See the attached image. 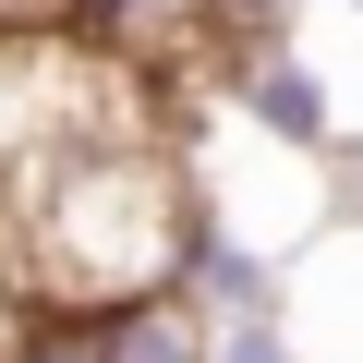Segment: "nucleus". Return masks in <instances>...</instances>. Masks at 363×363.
Masks as SVG:
<instances>
[{"label": "nucleus", "instance_id": "nucleus-1", "mask_svg": "<svg viewBox=\"0 0 363 363\" xmlns=\"http://www.w3.org/2000/svg\"><path fill=\"white\" fill-rule=\"evenodd\" d=\"M169 291H194L206 315H279V303H291V267H279L267 242H242L230 218L182 206V230H169Z\"/></svg>", "mask_w": 363, "mask_h": 363}, {"label": "nucleus", "instance_id": "nucleus-2", "mask_svg": "<svg viewBox=\"0 0 363 363\" xmlns=\"http://www.w3.org/2000/svg\"><path fill=\"white\" fill-rule=\"evenodd\" d=\"M230 109H242L267 145H303V157H327V145H339L327 73H315L303 49H279V37H242V49H230Z\"/></svg>", "mask_w": 363, "mask_h": 363}, {"label": "nucleus", "instance_id": "nucleus-3", "mask_svg": "<svg viewBox=\"0 0 363 363\" xmlns=\"http://www.w3.org/2000/svg\"><path fill=\"white\" fill-rule=\"evenodd\" d=\"M97 363H206V303L169 291V279L109 291L97 303Z\"/></svg>", "mask_w": 363, "mask_h": 363}, {"label": "nucleus", "instance_id": "nucleus-4", "mask_svg": "<svg viewBox=\"0 0 363 363\" xmlns=\"http://www.w3.org/2000/svg\"><path fill=\"white\" fill-rule=\"evenodd\" d=\"M206 363H303L279 315H206Z\"/></svg>", "mask_w": 363, "mask_h": 363}, {"label": "nucleus", "instance_id": "nucleus-5", "mask_svg": "<svg viewBox=\"0 0 363 363\" xmlns=\"http://www.w3.org/2000/svg\"><path fill=\"white\" fill-rule=\"evenodd\" d=\"M351 13H363V0H351Z\"/></svg>", "mask_w": 363, "mask_h": 363}]
</instances>
